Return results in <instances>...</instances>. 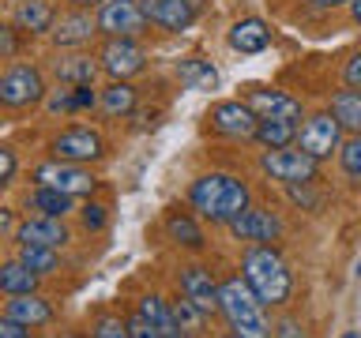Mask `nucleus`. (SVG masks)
I'll list each match as a JSON object with an SVG mask.
<instances>
[{
	"label": "nucleus",
	"instance_id": "nucleus-7",
	"mask_svg": "<svg viewBox=\"0 0 361 338\" xmlns=\"http://www.w3.org/2000/svg\"><path fill=\"white\" fill-rule=\"evenodd\" d=\"M259 165H264V173H271L275 180H286V184L316 180V158H309L305 151H267Z\"/></svg>",
	"mask_w": 361,
	"mask_h": 338
},
{
	"label": "nucleus",
	"instance_id": "nucleus-28",
	"mask_svg": "<svg viewBox=\"0 0 361 338\" xmlns=\"http://www.w3.org/2000/svg\"><path fill=\"white\" fill-rule=\"evenodd\" d=\"M256 139L267 146V151H282L286 143L298 139V128H293V120H279V117H267L256 124Z\"/></svg>",
	"mask_w": 361,
	"mask_h": 338
},
{
	"label": "nucleus",
	"instance_id": "nucleus-1",
	"mask_svg": "<svg viewBox=\"0 0 361 338\" xmlns=\"http://www.w3.org/2000/svg\"><path fill=\"white\" fill-rule=\"evenodd\" d=\"M188 199L203 218L230 225L237 214L248 207V188H245V180H237L230 173H203L196 184L188 188Z\"/></svg>",
	"mask_w": 361,
	"mask_h": 338
},
{
	"label": "nucleus",
	"instance_id": "nucleus-11",
	"mask_svg": "<svg viewBox=\"0 0 361 338\" xmlns=\"http://www.w3.org/2000/svg\"><path fill=\"white\" fill-rule=\"evenodd\" d=\"M143 61L147 53L132 38H109L106 49H102V72L113 79H128L135 72H143Z\"/></svg>",
	"mask_w": 361,
	"mask_h": 338
},
{
	"label": "nucleus",
	"instance_id": "nucleus-40",
	"mask_svg": "<svg viewBox=\"0 0 361 338\" xmlns=\"http://www.w3.org/2000/svg\"><path fill=\"white\" fill-rule=\"evenodd\" d=\"M16 49H19L16 34H11V27H4V23H0V53H4V56H11Z\"/></svg>",
	"mask_w": 361,
	"mask_h": 338
},
{
	"label": "nucleus",
	"instance_id": "nucleus-15",
	"mask_svg": "<svg viewBox=\"0 0 361 338\" xmlns=\"http://www.w3.org/2000/svg\"><path fill=\"white\" fill-rule=\"evenodd\" d=\"M245 106L252 109L259 120H267V117L298 120V117H301V106H298V101H293L290 94H282V90H264V87H256V90H248V101H245Z\"/></svg>",
	"mask_w": 361,
	"mask_h": 338
},
{
	"label": "nucleus",
	"instance_id": "nucleus-45",
	"mask_svg": "<svg viewBox=\"0 0 361 338\" xmlns=\"http://www.w3.org/2000/svg\"><path fill=\"white\" fill-rule=\"evenodd\" d=\"M350 4H354V19L361 23V0H350Z\"/></svg>",
	"mask_w": 361,
	"mask_h": 338
},
{
	"label": "nucleus",
	"instance_id": "nucleus-39",
	"mask_svg": "<svg viewBox=\"0 0 361 338\" xmlns=\"http://www.w3.org/2000/svg\"><path fill=\"white\" fill-rule=\"evenodd\" d=\"M94 90L90 87H75V94H72V109H87V106H94Z\"/></svg>",
	"mask_w": 361,
	"mask_h": 338
},
{
	"label": "nucleus",
	"instance_id": "nucleus-49",
	"mask_svg": "<svg viewBox=\"0 0 361 338\" xmlns=\"http://www.w3.org/2000/svg\"><path fill=\"white\" fill-rule=\"evenodd\" d=\"M357 275H361V259H357Z\"/></svg>",
	"mask_w": 361,
	"mask_h": 338
},
{
	"label": "nucleus",
	"instance_id": "nucleus-10",
	"mask_svg": "<svg viewBox=\"0 0 361 338\" xmlns=\"http://www.w3.org/2000/svg\"><path fill=\"white\" fill-rule=\"evenodd\" d=\"M102 151H106V143H102L98 132L90 128H68L53 139V154L61 158V162H94V158H102Z\"/></svg>",
	"mask_w": 361,
	"mask_h": 338
},
{
	"label": "nucleus",
	"instance_id": "nucleus-16",
	"mask_svg": "<svg viewBox=\"0 0 361 338\" xmlns=\"http://www.w3.org/2000/svg\"><path fill=\"white\" fill-rule=\"evenodd\" d=\"M180 289H185V297L196 304V308H203V312L219 308V286H214V278H211L207 267L192 263V267L180 270Z\"/></svg>",
	"mask_w": 361,
	"mask_h": 338
},
{
	"label": "nucleus",
	"instance_id": "nucleus-26",
	"mask_svg": "<svg viewBox=\"0 0 361 338\" xmlns=\"http://www.w3.org/2000/svg\"><path fill=\"white\" fill-rule=\"evenodd\" d=\"M98 75V64L90 56H64L56 61V79L61 83H72V87H90Z\"/></svg>",
	"mask_w": 361,
	"mask_h": 338
},
{
	"label": "nucleus",
	"instance_id": "nucleus-8",
	"mask_svg": "<svg viewBox=\"0 0 361 338\" xmlns=\"http://www.w3.org/2000/svg\"><path fill=\"white\" fill-rule=\"evenodd\" d=\"M338 139H343V128H338V120L331 117V113H316V117L305 120V128L298 135V143H301V151L309 154V158H327L338 146Z\"/></svg>",
	"mask_w": 361,
	"mask_h": 338
},
{
	"label": "nucleus",
	"instance_id": "nucleus-42",
	"mask_svg": "<svg viewBox=\"0 0 361 338\" xmlns=\"http://www.w3.org/2000/svg\"><path fill=\"white\" fill-rule=\"evenodd\" d=\"M49 109H53V113H75V109H72V94H56V98L49 101Z\"/></svg>",
	"mask_w": 361,
	"mask_h": 338
},
{
	"label": "nucleus",
	"instance_id": "nucleus-34",
	"mask_svg": "<svg viewBox=\"0 0 361 338\" xmlns=\"http://www.w3.org/2000/svg\"><path fill=\"white\" fill-rule=\"evenodd\" d=\"M16 169H19V158H16V151L0 143V188H4V184H11V177H16Z\"/></svg>",
	"mask_w": 361,
	"mask_h": 338
},
{
	"label": "nucleus",
	"instance_id": "nucleus-27",
	"mask_svg": "<svg viewBox=\"0 0 361 338\" xmlns=\"http://www.w3.org/2000/svg\"><path fill=\"white\" fill-rule=\"evenodd\" d=\"M30 207L42 214V218H64L68 211H72V196H64V192H56V188H34L30 192Z\"/></svg>",
	"mask_w": 361,
	"mask_h": 338
},
{
	"label": "nucleus",
	"instance_id": "nucleus-43",
	"mask_svg": "<svg viewBox=\"0 0 361 338\" xmlns=\"http://www.w3.org/2000/svg\"><path fill=\"white\" fill-rule=\"evenodd\" d=\"M8 230H16V214H11L8 207H0V237H4Z\"/></svg>",
	"mask_w": 361,
	"mask_h": 338
},
{
	"label": "nucleus",
	"instance_id": "nucleus-2",
	"mask_svg": "<svg viewBox=\"0 0 361 338\" xmlns=\"http://www.w3.org/2000/svg\"><path fill=\"white\" fill-rule=\"evenodd\" d=\"M245 282L248 289L259 297V304H286L290 293H293V275L286 267V259H282L275 248L267 244H256L245 252Z\"/></svg>",
	"mask_w": 361,
	"mask_h": 338
},
{
	"label": "nucleus",
	"instance_id": "nucleus-22",
	"mask_svg": "<svg viewBox=\"0 0 361 338\" xmlns=\"http://www.w3.org/2000/svg\"><path fill=\"white\" fill-rule=\"evenodd\" d=\"M177 75L188 90H214L219 87V72L211 68V61H200V56H188V61L177 64Z\"/></svg>",
	"mask_w": 361,
	"mask_h": 338
},
{
	"label": "nucleus",
	"instance_id": "nucleus-33",
	"mask_svg": "<svg viewBox=\"0 0 361 338\" xmlns=\"http://www.w3.org/2000/svg\"><path fill=\"white\" fill-rule=\"evenodd\" d=\"M338 158H343V169H346V177H354L361 180V135H354L343 151H338Z\"/></svg>",
	"mask_w": 361,
	"mask_h": 338
},
{
	"label": "nucleus",
	"instance_id": "nucleus-36",
	"mask_svg": "<svg viewBox=\"0 0 361 338\" xmlns=\"http://www.w3.org/2000/svg\"><path fill=\"white\" fill-rule=\"evenodd\" d=\"M83 225H87V230H102V225H106V207L87 203V207H83Z\"/></svg>",
	"mask_w": 361,
	"mask_h": 338
},
{
	"label": "nucleus",
	"instance_id": "nucleus-48",
	"mask_svg": "<svg viewBox=\"0 0 361 338\" xmlns=\"http://www.w3.org/2000/svg\"><path fill=\"white\" fill-rule=\"evenodd\" d=\"M75 4H94V0H75Z\"/></svg>",
	"mask_w": 361,
	"mask_h": 338
},
{
	"label": "nucleus",
	"instance_id": "nucleus-32",
	"mask_svg": "<svg viewBox=\"0 0 361 338\" xmlns=\"http://www.w3.org/2000/svg\"><path fill=\"white\" fill-rule=\"evenodd\" d=\"M94 338H128V320H121V315H98Z\"/></svg>",
	"mask_w": 361,
	"mask_h": 338
},
{
	"label": "nucleus",
	"instance_id": "nucleus-25",
	"mask_svg": "<svg viewBox=\"0 0 361 338\" xmlns=\"http://www.w3.org/2000/svg\"><path fill=\"white\" fill-rule=\"evenodd\" d=\"M16 23H19L23 30H30V34L53 30V8H49V0H23V4L16 8Z\"/></svg>",
	"mask_w": 361,
	"mask_h": 338
},
{
	"label": "nucleus",
	"instance_id": "nucleus-13",
	"mask_svg": "<svg viewBox=\"0 0 361 338\" xmlns=\"http://www.w3.org/2000/svg\"><path fill=\"white\" fill-rule=\"evenodd\" d=\"M230 230L237 241H275L282 222L275 218L271 211H256V207H245L237 218L230 222Z\"/></svg>",
	"mask_w": 361,
	"mask_h": 338
},
{
	"label": "nucleus",
	"instance_id": "nucleus-23",
	"mask_svg": "<svg viewBox=\"0 0 361 338\" xmlns=\"http://www.w3.org/2000/svg\"><path fill=\"white\" fill-rule=\"evenodd\" d=\"M331 117L338 120V128L361 135V90H338L331 98Z\"/></svg>",
	"mask_w": 361,
	"mask_h": 338
},
{
	"label": "nucleus",
	"instance_id": "nucleus-14",
	"mask_svg": "<svg viewBox=\"0 0 361 338\" xmlns=\"http://www.w3.org/2000/svg\"><path fill=\"white\" fill-rule=\"evenodd\" d=\"M16 241H19V244L64 248V244H68V230H64L61 218H42V214H34V218H27V222L16 225Z\"/></svg>",
	"mask_w": 361,
	"mask_h": 338
},
{
	"label": "nucleus",
	"instance_id": "nucleus-21",
	"mask_svg": "<svg viewBox=\"0 0 361 338\" xmlns=\"http://www.w3.org/2000/svg\"><path fill=\"white\" fill-rule=\"evenodd\" d=\"M34 289H38V275H34V270H27L19 259L0 263V293H8V297H23V293H34Z\"/></svg>",
	"mask_w": 361,
	"mask_h": 338
},
{
	"label": "nucleus",
	"instance_id": "nucleus-24",
	"mask_svg": "<svg viewBox=\"0 0 361 338\" xmlns=\"http://www.w3.org/2000/svg\"><path fill=\"white\" fill-rule=\"evenodd\" d=\"M19 263L34 270L38 278H45L61 270V256H56V248H45V244H19Z\"/></svg>",
	"mask_w": 361,
	"mask_h": 338
},
{
	"label": "nucleus",
	"instance_id": "nucleus-35",
	"mask_svg": "<svg viewBox=\"0 0 361 338\" xmlns=\"http://www.w3.org/2000/svg\"><path fill=\"white\" fill-rule=\"evenodd\" d=\"M128 338H162V334H158V331H154V327H151V323H147V320H143V315H140V312H135V315H132V320H128Z\"/></svg>",
	"mask_w": 361,
	"mask_h": 338
},
{
	"label": "nucleus",
	"instance_id": "nucleus-18",
	"mask_svg": "<svg viewBox=\"0 0 361 338\" xmlns=\"http://www.w3.org/2000/svg\"><path fill=\"white\" fill-rule=\"evenodd\" d=\"M98 34V23L87 15V11H68V15H61V23L53 27V42L61 45V49H68V45H83Z\"/></svg>",
	"mask_w": 361,
	"mask_h": 338
},
{
	"label": "nucleus",
	"instance_id": "nucleus-6",
	"mask_svg": "<svg viewBox=\"0 0 361 338\" xmlns=\"http://www.w3.org/2000/svg\"><path fill=\"white\" fill-rule=\"evenodd\" d=\"M98 30L109 34V38H132V34L143 30V8L135 0H102L98 4Z\"/></svg>",
	"mask_w": 361,
	"mask_h": 338
},
{
	"label": "nucleus",
	"instance_id": "nucleus-5",
	"mask_svg": "<svg viewBox=\"0 0 361 338\" xmlns=\"http://www.w3.org/2000/svg\"><path fill=\"white\" fill-rule=\"evenodd\" d=\"M34 180H38L42 188H56V192H64V196H72V199L90 196L94 184H98L79 162H61V158H56V162H42L38 169H34Z\"/></svg>",
	"mask_w": 361,
	"mask_h": 338
},
{
	"label": "nucleus",
	"instance_id": "nucleus-9",
	"mask_svg": "<svg viewBox=\"0 0 361 338\" xmlns=\"http://www.w3.org/2000/svg\"><path fill=\"white\" fill-rule=\"evenodd\" d=\"M143 15L147 23L162 30H185L192 27V19L203 11V0H143Z\"/></svg>",
	"mask_w": 361,
	"mask_h": 338
},
{
	"label": "nucleus",
	"instance_id": "nucleus-19",
	"mask_svg": "<svg viewBox=\"0 0 361 338\" xmlns=\"http://www.w3.org/2000/svg\"><path fill=\"white\" fill-rule=\"evenodd\" d=\"M140 315H143V320L151 323L162 338H192V334H185V331L177 327L173 308H169V304H166L162 297H154V293H147V297L140 301Z\"/></svg>",
	"mask_w": 361,
	"mask_h": 338
},
{
	"label": "nucleus",
	"instance_id": "nucleus-47",
	"mask_svg": "<svg viewBox=\"0 0 361 338\" xmlns=\"http://www.w3.org/2000/svg\"><path fill=\"white\" fill-rule=\"evenodd\" d=\"M343 338H361V334H357V331H346V334H343Z\"/></svg>",
	"mask_w": 361,
	"mask_h": 338
},
{
	"label": "nucleus",
	"instance_id": "nucleus-38",
	"mask_svg": "<svg viewBox=\"0 0 361 338\" xmlns=\"http://www.w3.org/2000/svg\"><path fill=\"white\" fill-rule=\"evenodd\" d=\"M346 83L354 87V90H361V53L350 56V64H346Z\"/></svg>",
	"mask_w": 361,
	"mask_h": 338
},
{
	"label": "nucleus",
	"instance_id": "nucleus-31",
	"mask_svg": "<svg viewBox=\"0 0 361 338\" xmlns=\"http://www.w3.org/2000/svg\"><path fill=\"white\" fill-rule=\"evenodd\" d=\"M169 308H173V320H177V327H180L185 334H192V338H196V334L203 331V315H207V312H203V308H196V304H192L188 297H185V301H173Z\"/></svg>",
	"mask_w": 361,
	"mask_h": 338
},
{
	"label": "nucleus",
	"instance_id": "nucleus-46",
	"mask_svg": "<svg viewBox=\"0 0 361 338\" xmlns=\"http://www.w3.org/2000/svg\"><path fill=\"white\" fill-rule=\"evenodd\" d=\"M56 338H87V334H79V331H64V334H56Z\"/></svg>",
	"mask_w": 361,
	"mask_h": 338
},
{
	"label": "nucleus",
	"instance_id": "nucleus-44",
	"mask_svg": "<svg viewBox=\"0 0 361 338\" xmlns=\"http://www.w3.org/2000/svg\"><path fill=\"white\" fill-rule=\"evenodd\" d=\"M316 8H338V4H350V0H312Z\"/></svg>",
	"mask_w": 361,
	"mask_h": 338
},
{
	"label": "nucleus",
	"instance_id": "nucleus-20",
	"mask_svg": "<svg viewBox=\"0 0 361 338\" xmlns=\"http://www.w3.org/2000/svg\"><path fill=\"white\" fill-rule=\"evenodd\" d=\"M230 45L237 53H259L271 45V27L264 19H241V23H233V30H230Z\"/></svg>",
	"mask_w": 361,
	"mask_h": 338
},
{
	"label": "nucleus",
	"instance_id": "nucleus-29",
	"mask_svg": "<svg viewBox=\"0 0 361 338\" xmlns=\"http://www.w3.org/2000/svg\"><path fill=\"white\" fill-rule=\"evenodd\" d=\"M102 109H106L109 117H124V113H132L135 109V87H128L124 79L109 83L106 90H102Z\"/></svg>",
	"mask_w": 361,
	"mask_h": 338
},
{
	"label": "nucleus",
	"instance_id": "nucleus-37",
	"mask_svg": "<svg viewBox=\"0 0 361 338\" xmlns=\"http://www.w3.org/2000/svg\"><path fill=\"white\" fill-rule=\"evenodd\" d=\"M0 338H30V334H27V327H19L16 320L0 315Z\"/></svg>",
	"mask_w": 361,
	"mask_h": 338
},
{
	"label": "nucleus",
	"instance_id": "nucleus-3",
	"mask_svg": "<svg viewBox=\"0 0 361 338\" xmlns=\"http://www.w3.org/2000/svg\"><path fill=\"white\" fill-rule=\"evenodd\" d=\"M219 312L226 315V323L233 327L237 338H267V320L259 308V297L248 289L245 278H226L219 286Z\"/></svg>",
	"mask_w": 361,
	"mask_h": 338
},
{
	"label": "nucleus",
	"instance_id": "nucleus-41",
	"mask_svg": "<svg viewBox=\"0 0 361 338\" xmlns=\"http://www.w3.org/2000/svg\"><path fill=\"white\" fill-rule=\"evenodd\" d=\"M275 338H305V331H301V323H293V320H282V323L275 327Z\"/></svg>",
	"mask_w": 361,
	"mask_h": 338
},
{
	"label": "nucleus",
	"instance_id": "nucleus-17",
	"mask_svg": "<svg viewBox=\"0 0 361 338\" xmlns=\"http://www.w3.org/2000/svg\"><path fill=\"white\" fill-rule=\"evenodd\" d=\"M4 315H8V320H16L19 327H27V331H38V327L53 323V308H49V301H42L38 293H23V297H8V304H4Z\"/></svg>",
	"mask_w": 361,
	"mask_h": 338
},
{
	"label": "nucleus",
	"instance_id": "nucleus-4",
	"mask_svg": "<svg viewBox=\"0 0 361 338\" xmlns=\"http://www.w3.org/2000/svg\"><path fill=\"white\" fill-rule=\"evenodd\" d=\"M45 98V79L34 64H16L0 75V106L4 109H27Z\"/></svg>",
	"mask_w": 361,
	"mask_h": 338
},
{
	"label": "nucleus",
	"instance_id": "nucleus-30",
	"mask_svg": "<svg viewBox=\"0 0 361 338\" xmlns=\"http://www.w3.org/2000/svg\"><path fill=\"white\" fill-rule=\"evenodd\" d=\"M166 233L173 237L177 244H185V248H203V233H200V225L188 218V214H169L166 218Z\"/></svg>",
	"mask_w": 361,
	"mask_h": 338
},
{
	"label": "nucleus",
	"instance_id": "nucleus-12",
	"mask_svg": "<svg viewBox=\"0 0 361 338\" xmlns=\"http://www.w3.org/2000/svg\"><path fill=\"white\" fill-rule=\"evenodd\" d=\"M211 124H214V132L233 135V139H252L259 117L245 106V101H219V106L211 109Z\"/></svg>",
	"mask_w": 361,
	"mask_h": 338
}]
</instances>
